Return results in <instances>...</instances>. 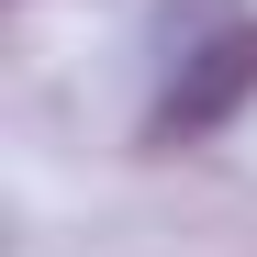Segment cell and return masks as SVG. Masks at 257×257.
<instances>
[{
  "mask_svg": "<svg viewBox=\"0 0 257 257\" xmlns=\"http://www.w3.org/2000/svg\"><path fill=\"white\" fill-rule=\"evenodd\" d=\"M246 101H257V23L212 34L201 56H179V78H168V101H157V146H190L212 123H235Z\"/></svg>",
  "mask_w": 257,
  "mask_h": 257,
  "instance_id": "obj_1",
  "label": "cell"
}]
</instances>
